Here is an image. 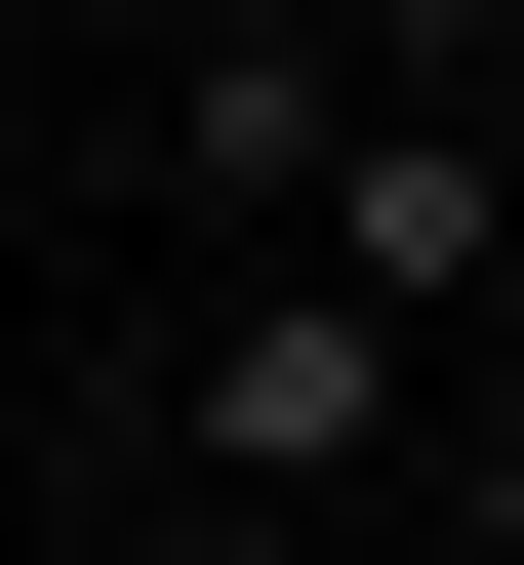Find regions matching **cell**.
Here are the masks:
<instances>
[{"label": "cell", "mask_w": 524, "mask_h": 565, "mask_svg": "<svg viewBox=\"0 0 524 565\" xmlns=\"http://www.w3.org/2000/svg\"><path fill=\"white\" fill-rule=\"evenodd\" d=\"M443 323H363V282H202L162 323V484H243V525H323V565H404L443 525Z\"/></svg>", "instance_id": "6da1fadb"}, {"label": "cell", "mask_w": 524, "mask_h": 565, "mask_svg": "<svg viewBox=\"0 0 524 565\" xmlns=\"http://www.w3.org/2000/svg\"><path fill=\"white\" fill-rule=\"evenodd\" d=\"M323 121H363V41H323V0H243V41H202V82H162V162H202V202H243V243H282V202H323Z\"/></svg>", "instance_id": "3957f363"}, {"label": "cell", "mask_w": 524, "mask_h": 565, "mask_svg": "<svg viewBox=\"0 0 524 565\" xmlns=\"http://www.w3.org/2000/svg\"><path fill=\"white\" fill-rule=\"evenodd\" d=\"M282 282H363V323H443V364H524V121L363 82V121H323V202H282Z\"/></svg>", "instance_id": "7a4b0ae2"}, {"label": "cell", "mask_w": 524, "mask_h": 565, "mask_svg": "<svg viewBox=\"0 0 524 565\" xmlns=\"http://www.w3.org/2000/svg\"><path fill=\"white\" fill-rule=\"evenodd\" d=\"M41 565H323V525H243V484H82Z\"/></svg>", "instance_id": "5b68a950"}, {"label": "cell", "mask_w": 524, "mask_h": 565, "mask_svg": "<svg viewBox=\"0 0 524 565\" xmlns=\"http://www.w3.org/2000/svg\"><path fill=\"white\" fill-rule=\"evenodd\" d=\"M443 565H524V364H484V404H443Z\"/></svg>", "instance_id": "8992f818"}, {"label": "cell", "mask_w": 524, "mask_h": 565, "mask_svg": "<svg viewBox=\"0 0 524 565\" xmlns=\"http://www.w3.org/2000/svg\"><path fill=\"white\" fill-rule=\"evenodd\" d=\"M363 82H443V121H524V0H323Z\"/></svg>", "instance_id": "277c9868"}, {"label": "cell", "mask_w": 524, "mask_h": 565, "mask_svg": "<svg viewBox=\"0 0 524 565\" xmlns=\"http://www.w3.org/2000/svg\"><path fill=\"white\" fill-rule=\"evenodd\" d=\"M404 565H443V525H404Z\"/></svg>", "instance_id": "52a82bcc"}]
</instances>
